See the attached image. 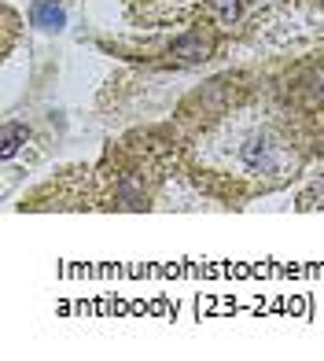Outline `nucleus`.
<instances>
[{
  "mask_svg": "<svg viewBox=\"0 0 324 361\" xmlns=\"http://www.w3.org/2000/svg\"><path fill=\"white\" fill-rule=\"evenodd\" d=\"M23 140H26V126H23V122H8V126H4V144H0V155L11 159L15 152H19Z\"/></svg>",
  "mask_w": 324,
  "mask_h": 361,
  "instance_id": "obj_4",
  "label": "nucleus"
},
{
  "mask_svg": "<svg viewBox=\"0 0 324 361\" xmlns=\"http://www.w3.org/2000/svg\"><path fill=\"white\" fill-rule=\"evenodd\" d=\"M239 162H243L251 173H280V170H287L295 159H287L284 147L273 140L269 133H262V137H251L247 144L239 147Z\"/></svg>",
  "mask_w": 324,
  "mask_h": 361,
  "instance_id": "obj_1",
  "label": "nucleus"
},
{
  "mask_svg": "<svg viewBox=\"0 0 324 361\" xmlns=\"http://www.w3.org/2000/svg\"><path fill=\"white\" fill-rule=\"evenodd\" d=\"M30 19H34V26H41V30H63L67 15H63V8L56 4V0H34Z\"/></svg>",
  "mask_w": 324,
  "mask_h": 361,
  "instance_id": "obj_2",
  "label": "nucleus"
},
{
  "mask_svg": "<svg viewBox=\"0 0 324 361\" xmlns=\"http://www.w3.org/2000/svg\"><path fill=\"white\" fill-rule=\"evenodd\" d=\"M206 52H210V41L203 37V34H188V37H181L173 44V56L177 59H185V63H192V59H206Z\"/></svg>",
  "mask_w": 324,
  "mask_h": 361,
  "instance_id": "obj_3",
  "label": "nucleus"
},
{
  "mask_svg": "<svg viewBox=\"0 0 324 361\" xmlns=\"http://www.w3.org/2000/svg\"><path fill=\"white\" fill-rule=\"evenodd\" d=\"M310 207H324V185H317V188H313V195H310Z\"/></svg>",
  "mask_w": 324,
  "mask_h": 361,
  "instance_id": "obj_6",
  "label": "nucleus"
},
{
  "mask_svg": "<svg viewBox=\"0 0 324 361\" xmlns=\"http://www.w3.org/2000/svg\"><path fill=\"white\" fill-rule=\"evenodd\" d=\"M214 11L221 23H236L239 19V0H214Z\"/></svg>",
  "mask_w": 324,
  "mask_h": 361,
  "instance_id": "obj_5",
  "label": "nucleus"
}]
</instances>
